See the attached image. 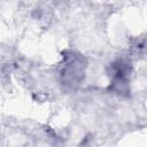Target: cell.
Wrapping results in <instances>:
<instances>
[{
  "instance_id": "obj_1",
  "label": "cell",
  "mask_w": 147,
  "mask_h": 147,
  "mask_svg": "<svg viewBox=\"0 0 147 147\" xmlns=\"http://www.w3.org/2000/svg\"><path fill=\"white\" fill-rule=\"evenodd\" d=\"M86 68L85 57L76 52H69L63 56V63L60 70L61 83L65 88L75 90L84 79Z\"/></svg>"
},
{
  "instance_id": "obj_2",
  "label": "cell",
  "mask_w": 147,
  "mask_h": 147,
  "mask_svg": "<svg viewBox=\"0 0 147 147\" xmlns=\"http://www.w3.org/2000/svg\"><path fill=\"white\" fill-rule=\"evenodd\" d=\"M130 68L124 60H117L110 65L109 76L111 78V90L116 93H123L127 90Z\"/></svg>"
}]
</instances>
